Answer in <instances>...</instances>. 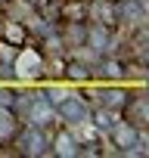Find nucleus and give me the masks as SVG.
<instances>
[{
    "label": "nucleus",
    "mask_w": 149,
    "mask_h": 158,
    "mask_svg": "<svg viewBox=\"0 0 149 158\" xmlns=\"http://www.w3.org/2000/svg\"><path fill=\"white\" fill-rule=\"evenodd\" d=\"M13 143H16V152L25 155V158H44V155H50V133H47L44 127L19 124Z\"/></svg>",
    "instance_id": "f257e3e1"
},
{
    "label": "nucleus",
    "mask_w": 149,
    "mask_h": 158,
    "mask_svg": "<svg viewBox=\"0 0 149 158\" xmlns=\"http://www.w3.org/2000/svg\"><path fill=\"white\" fill-rule=\"evenodd\" d=\"M143 133L146 130H137L134 124H127L121 115L109 124V130H106V136H109V143L112 146H118L115 149V155H130V158H137V143L143 139Z\"/></svg>",
    "instance_id": "f03ea898"
},
{
    "label": "nucleus",
    "mask_w": 149,
    "mask_h": 158,
    "mask_svg": "<svg viewBox=\"0 0 149 158\" xmlns=\"http://www.w3.org/2000/svg\"><path fill=\"white\" fill-rule=\"evenodd\" d=\"M118 115H121L127 124H134L137 130H146V127H149V96H146V84H140L137 90L127 93V99H124V106H121Z\"/></svg>",
    "instance_id": "7ed1b4c3"
},
{
    "label": "nucleus",
    "mask_w": 149,
    "mask_h": 158,
    "mask_svg": "<svg viewBox=\"0 0 149 158\" xmlns=\"http://www.w3.org/2000/svg\"><path fill=\"white\" fill-rule=\"evenodd\" d=\"M90 112H93V106L87 102V96L68 93V96L56 106V121H62V124H68V127H78V124L90 121Z\"/></svg>",
    "instance_id": "20e7f679"
},
{
    "label": "nucleus",
    "mask_w": 149,
    "mask_h": 158,
    "mask_svg": "<svg viewBox=\"0 0 149 158\" xmlns=\"http://www.w3.org/2000/svg\"><path fill=\"white\" fill-rule=\"evenodd\" d=\"M127 93H130V87H124L121 81H109L100 90H93V96H87V102L93 109H106V112H115L118 115L121 106H124V99H127Z\"/></svg>",
    "instance_id": "39448f33"
},
{
    "label": "nucleus",
    "mask_w": 149,
    "mask_h": 158,
    "mask_svg": "<svg viewBox=\"0 0 149 158\" xmlns=\"http://www.w3.org/2000/svg\"><path fill=\"white\" fill-rule=\"evenodd\" d=\"M40 74H44V53H37L34 47H19V53L13 59V77L34 81Z\"/></svg>",
    "instance_id": "423d86ee"
},
{
    "label": "nucleus",
    "mask_w": 149,
    "mask_h": 158,
    "mask_svg": "<svg viewBox=\"0 0 149 158\" xmlns=\"http://www.w3.org/2000/svg\"><path fill=\"white\" fill-rule=\"evenodd\" d=\"M115 22L127 31L146 28V0H115Z\"/></svg>",
    "instance_id": "0eeeda50"
},
{
    "label": "nucleus",
    "mask_w": 149,
    "mask_h": 158,
    "mask_svg": "<svg viewBox=\"0 0 149 158\" xmlns=\"http://www.w3.org/2000/svg\"><path fill=\"white\" fill-rule=\"evenodd\" d=\"M22 124H34V127H53L56 124V109L47 102V96L40 93V90H34V96H31V106H28V112H25V121Z\"/></svg>",
    "instance_id": "6e6552de"
},
{
    "label": "nucleus",
    "mask_w": 149,
    "mask_h": 158,
    "mask_svg": "<svg viewBox=\"0 0 149 158\" xmlns=\"http://www.w3.org/2000/svg\"><path fill=\"white\" fill-rule=\"evenodd\" d=\"M84 19L90 25L118 28V22H115V0H84Z\"/></svg>",
    "instance_id": "1a4fd4ad"
},
{
    "label": "nucleus",
    "mask_w": 149,
    "mask_h": 158,
    "mask_svg": "<svg viewBox=\"0 0 149 158\" xmlns=\"http://www.w3.org/2000/svg\"><path fill=\"white\" fill-rule=\"evenodd\" d=\"M84 47H87L90 53H96V56H109L112 47H115L112 28H106V25H90V22H87V40H84Z\"/></svg>",
    "instance_id": "9d476101"
},
{
    "label": "nucleus",
    "mask_w": 149,
    "mask_h": 158,
    "mask_svg": "<svg viewBox=\"0 0 149 158\" xmlns=\"http://www.w3.org/2000/svg\"><path fill=\"white\" fill-rule=\"evenodd\" d=\"M56 34L62 40V50H78L87 40V22H59Z\"/></svg>",
    "instance_id": "9b49d317"
},
{
    "label": "nucleus",
    "mask_w": 149,
    "mask_h": 158,
    "mask_svg": "<svg viewBox=\"0 0 149 158\" xmlns=\"http://www.w3.org/2000/svg\"><path fill=\"white\" fill-rule=\"evenodd\" d=\"M50 155H56V158H81V146L74 139V133L71 130H59L50 139Z\"/></svg>",
    "instance_id": "f8f14e48"
},
{
    "label": "nucleus",
    "mask_w": 149,
    "mask_h": 158,
    "mask_svg": "<svg viewBox=\"0 0 149 158\" xmlns=\"http://www.w3.org/2000/svg\"><path fill=\"white\" fill-rule=\"evenodd\" d=\"M62 74L68 77V81H78V84H87L90 77H93V65L87 62H78V59H68L62 65Z\"/></svg>",
    "instance_id": "ddd939ff"
},
{
    "label": "nucleus",
    "mask_w": 149,
    "mask_h": 158,
    "mask_svg": "<svg viewBox=\"0 0 149 158\" xmlns=\"http://www.w3.org/2000/svg\"><path fill=\"white\" fill-rule=\"evenodd\" d=\"M19 124H22V121H19L10 109H0V146H3V143H13Z\"/></svg>",
    "instance_id": "4468645a"
},
{
    "label": "nucleus",
    "mask_w": 149,
    "mask_h": 158,
    "mask_svg": "<svg viewBox=\"0 0 149 158\" xmlns=\"http://www.w3.org/2000/svg\"><path fill=\"white\" fill-rule=\"evenodd\" d=\"M3 37H6L10 44H16V47H25V40H28V28H25L19 19H10V22H3Z\"/></svg>",
    "instance_id": "2eb2a0df"
},
{
    "label": "nucleus",
    "mask_w": 149,
    "mask_h": 158,
    "mask_svg": "<svg viewBox=\"0 0 149 158\" xmlns=\"http://www.w3.org/2000/svg\"><path fill=\"white\" fill-rule=\"evenodd\" d=\"M40 93H44V96H47V102H50V106L56 109V106H59V102H62V99H65L68 93H74V90H68V87H62V84H47V87H44Z\"/></svg>",
    "instance_id": "dca6fc26"
},
{
    "label": "nucleus",
    "mask_w": 149,
    "mask_h": 158,
    "mask_svg": "<svg viewBox=\"0 0 149 158\" xmlns=\"http://www.w3.org/2000/svg\"><path fill=\"white\" fill-rule=\"evenodd\" d=\"M16 53H19V47H16V44H10L6 37H0V65H13Z\"/></svg>",
    "instance_id": "f3484780"
},
{
    "label": "nucleus",
    "mask_w": 149,
    "mask_h": 158,
    "mask_svg": "<svg viewBox=\"0 0 149 158\" xmlns=\"http://www.w3.org/2000/svg\"><path fill=\"white\" fill-rule=\"evenodd\" d=\"M13 96H16V90L10 84H0V109H10L13 106Z\"/></svg>",
    "instance_id": "a211bd4d"
},
{
    "label": "nucleus",
    "mask_w": 149,
    "mask_h": 158,
    "mask_svg": "<svg viewBox=\"0 0 149 158\" xmlns=\"http://www.w3.org/2000/svg\"><path fill=\"white\" fill-rule=\"evenodd\" d=\"M0 6H10V0H0Z\"/></svg>",
    "instance_id": "6ab92c4d"
}]
</instances>
